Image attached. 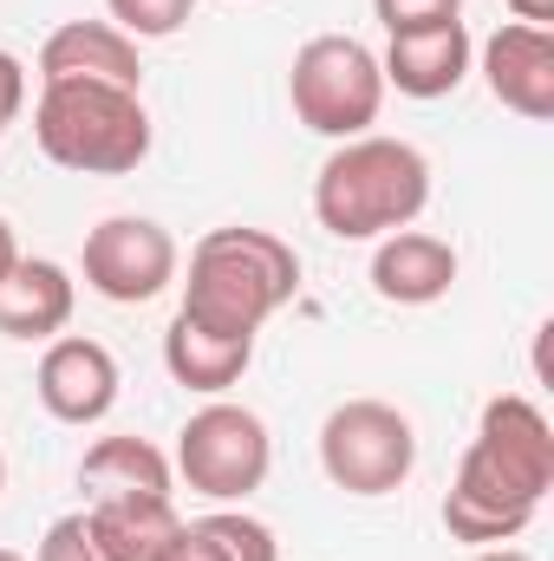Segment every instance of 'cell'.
I'll list each match as a JSON object with an SVG mask.
<instances>
[{
	"label": "cell",
	"mask_w": 554,
	"mask_h": 561,
	"mask_svg": "<svg viewBox=\"0 0 554 561\" xmlns=\"http://www.w3.org/2000/svg\"><path fill=\"white\" fill-rule=\"evenodd\" d=\"M476 66V39L463 20H443V26H417V33H392L385 53H379V72H385V92H405V99H450Z\"/></svg>",
	"instance_id": "11"
},
{
	"label": "cell",
	"mask_w": 554,
	"mask_h": 561,
	"mask_svg": "<svg viewBox=\"0 0 554 561\" xmlns=\"http://www.w3.org/2000/svg\"><path fill=\"white\" fill-rule=\"evenodd\" d=\"M483 85L503 112L529 118V125H549L554 118V33L549 26H522V20H503L489 39H483Z\"/></svg>",
	"instance_id": "10"
},
{
	"label": "cell",
	"mask_w": 554,
	"mask_h": 561,
	"mask_svg": "<svg viewBox=\"0 0 554 561\" xmlns=\"http://www.w3.org/2000/svg\"><path fill=\"white\" fill-rule=\"evenodd\" d=\"M554 490V424L535 399L496 392L476 419V437L443 490V529L470 549L516 542Z\"/></svg>",
	"instance_id": "1"
},
{
	"label": "cell",
	"mask_w": 554,
	"mask_h": 561,
	"mask_svg": "<svg viewBox=\"0 0 554 561\" xmlns=\"http://www.w3.org/2000/svg\"><path fill=\"white\" fill-rule=\"evenodd\" d=\"M118 359L105 340H85V333H59L46 340L39 353V373H33V392L39 405L59 424H99L112 405H118Z\"/></svg>",
	"instance_id": "9"
},
{
	"label": "cell",
	"mask_w": 554,
	"mask_h": 561,
	"mask_svg": "<svg viewBox=\"0 0 554 561\" xmlns=\"http://www.w3.org/2000/svg\"><path fill=\"white\" fill-rule=\"evenodd\" d=\"M0 490H7V457H0Z\"/></svg>",
	"instance_id": "27"
},
{
	"label": "cell",
	"mask_w": 554,
	"mask_h": 561,
	"mask_svg": "<svg viewBox=\"0 0 554 561\" xmlns=\"http://www.w3.org/2000/svg\"><path fill=\"white\" fill-rule=\"evenodd\" d=\"M66 79L143 92L138 39L118 33L112 20H66V26H53L46 46H39V85H66Z\"/></svg>",
	"instance_id": "12"
},
{
	"label": "cell",
	"mask_w": 554,
	"mask_h": 561,
	"mask_svg": "<svg viewBox=\"0 0 554 561\" xmlns=\"http://www.w3.org/2000/svg\"><path fill=\"white\" fill-rule=\"evenodd\" d=\"M457 249L430 229H392L372 249V294L392 307H430L457 287Z\"/></svg>",
	"instance_id": "13"
},
{
	"label": "cell",
	"mask_w": 554,
	"mask_h": 561,
	"mask_svg": "<svg viewBox=\"0 0 554 561\" xmlns=\"http://www.w3.org/2000/svg\"><path fill=\"white\" fill-rule=\"evenodd\" d=\"M300 294V255L280 242L275 229H209L189 249V280H183V320L203 333L255 340L280 307Z\"/></svg>",
	"instance_id": "2"
},
{
	"label": "cell",
	"mask_w": 554,
	"mask_h": 561,
	"mask_svg": "<svg viewBox=\"0 0 554 561\" xmlns=\"http://www.w3.org/2000/svg\"><path fill=\"white\" fill-rule=\"evenodd\" d=\"M85 516L105 561H163L183 536V516L170 496H118V503H92Z\"/></svg>",
	"instance_id": "17"
},
{
	"label": "cell",
	"mask_w": 554,
	"mask_h": 561,
	"mask_svg": "<svg viewBox=\"0 0 554 561\" xmlns=\"http://www.w3.org/2000/svg\"><path fill=\"white\" fill-rule=\"evenodd\" d=\"M20 105H26V66L0 46V118L13 125V118H20Z\"/></svg>",
	"instance_id": "22"
},
{
	"label": "cell",
	"mask_w": 554,
	"mask_h": 561,
	"mask_svg": "<svg viewBox=\"0 0 554 561\" xmlns=\"http://www.w3.org/2000/svg\"><path fill=\"white\" fill-rule=\"evenodd\" d=\"M522 26H554V0H503Z\"/></svg>",
	"instance_id": "23"
},
{
	"label": "cell",
	"mask_w": 554,
	"mask_h": 561,
	"mask_svg": "<svg viewBox=\"0 0 554 561\" xmlns=\"http://www.w3.org/2000/svg\"><path fill=\"white\" fill-rule=\"evenodd\" d=\"M33 144L46 150V163L79 170V176H131L150 157V112L143 92L125 85H39L33 105Z\"/></svg>",
	"instance_id": "4"
},
{
	"label": "cell",
	"mask_w": 554,
	"mask_h": 561,
	"mask_svg": "<svg viewBox=\"0 0 554 561\" xmlns=\"http://www.w3.org/2000/svg\"><path fill=\"white\" fill-rule=\"evenodd\" d=\"M430 203V157L405 138H346L313 176V222L333 242H379L412 229Z\"/></svg>",
	"instance_id": "3"
},
{
	"label": "cell",
	"mask_w": 554,
	"mask_h": 561,
	"mask_svg": "<svg viewBox=\"0 0 554 561\" xmlns=\"http://www.w3.org/2000/svg\"><path fill=\"white\" fill-rule=\"evenodd\" d=\"M33 561H105L99 536H92V516H85V510L59 516V523L39 536V556H33Z\"/></svg>",
	"instance_id": "20"
},
{
	"label": "cell",
	"mask_w": 554,
	"mask_h": 561,
	"mask_svg": "<svg viewBox=\"0 0 554 561\" xmlns=\"http://www.w3.org/2000/svg\"><path fill=\"white\" fill-rule=\"evenodd\" d=\"M72 307H79V287H72V275L59 268V262H46V255H20L13 268H7V280H0V333L7 340H59L66 327H72Z\"/></svg>",
	"instance_id": "14"
},
{
	"label": "cell",
	"mask_w": 554,
	"mask_h": 561,
	"mask_svg": "<svg viewBox=\"0 0 554 561\" xmlns=\"http://www.w3.org/2000/svg\"><path fill=\"white\" fill-rule=\"evenodd\" d=\"M20 262V242H13V222L0 216V280H7V268Z\"/></svg>",
	"instance_id": "24"
},
{
	"label": "cell",
	"mask_w": 554,
	"mask_h": 561,
	"mask_svg": "<svg viewBox=\"0 0 554 561\" xmlns=\"http://www.w3.org/2000/svg\"><path fill=\"white\" fill-rule=\"evenodd\" d=\"M385 39L392 33H417V26H443V20H463V0H372Z\"/></svg>",
	"instance_id": "21"
},
{
	"label": "cell",
	"mask_w": 554,
	"mask_h": 561,
	"mask_svg": "<svg viewBox=\"0 0 554 561\" xmlns=\"http://www.w3.org/2000/svg\"><path fill=\"white\" fill-rule=\"evenodd\" d=\"M79 490L92 503H118V496H170L176 490V463L150 444V437H99L79 457Z\"/></svg>",
	"instance_id": "16"
},
{
	"label": "cell",
	"mask_w": 554,
	"mask_h": 561,
	"mask_svg": "<svg viewBox=\"0 0 554 561\" xmlns=\"http://www.w3.org/2000/svg\"><path fill=\"white\" fill-rule=\"evenodd\" d=\"M105 13H112V26L131 33V39H170V33L189 26L196 0H105Z\"/></svg>",
	"instance_id": "19"
},
{
	"label": "cell",
	"mask_w": 554,
	"mask_h": 561,
	"mask_svg": "<svg viewBox=\"0 0 554 561\" xmlns=\"http://www.w3.org/2000/svg\"><path fill=\"white\" fill-rule=\"evenodd\" d=\"M163 561H280V542H275V529H268L262 516L222 503V510L183 523L176 549H170Z\"/></svg>",
	"instance_id": "18"
},
{
	"label": "cell",
	"mask_w": 554,
	"mask_h": 561,
	"mask_svg": "<svg viewBox=\"0 0 554 561\" xmlns=\"http://www.w3.org/2000/svg\"><path fill=\"white\" fill-rule=\"evenodd\" d=\"M320 470L346 496H392L417 470V431L385 399H346L320 424Z\"/></svg>",
	"instance_id": "6"
},
{
	"label": "cell",
	"mask_w": 554,
	"mask_h": 561,
	"mask_svg": "<svg viewBox=\"0 0 554 561\" xmlns=\"http://www.w3.org/2000/svg\"><path fill=\"white\" fill-rule=\"evenodd\" d=\"M287 105L313 138H366L385 112V72L379 53L353 33H313L287 66Z\"/></svg>",
	"instance_id": "5"
},
{
	"label": "cell",
	"mask_w": 554,
	"mask_h": 561,
	"mask_svg": "<svg viewBox=\"0 0 554 561\" xmlns=\"http://www.w3.org/2000/svg\"><path fill=\"white\" fill-rule=\"evenodd\" d=\"M0 561H26V556H13V549H0Z\"/></svg>",
	"instance_id": "26"
},
{
	"label": "cell",
	"mask_w": 554,
	"mask_h": 561,
	"mask_svg": "<svg viewBox=\"0 0 554 561\" xmlns=\"http://www.w3.org/2000/svg\"><path fill=\"white\" fill-rule=\"evenodd\" d=\"M0 138H7V118H0Z\"/></svg>",
	"instance_id": "28"
},
{
	"label": "cell",
	"mask_w": 554,
	"mask_h": 561,
	"mask_svg": "<svg viewBox=\"0 0 554 561\" xmlns=\"http://www.w3.org/2000/svg\"><path fill=\"white\" fill-rule=\"evenodd\" d=\"M268 463H275L268 424L235 399H209L176 431V477L209 503H249L268 483Z\"/></svg>",
	"instance_id": "7"
},
{
	"label": "cell",
	"mask_w": 554,
	"mask_h": 561,
	"mask_svg": "<svg viewBox=\"0 0 554 561\" xmlns=\"http://www.w3.org/2000/svg\"><path fill=\"white\" fill-rule=\"evenodd\" d=\"M470 561H535V556H522V549H509V542H503V549H476Z\"/></svg>",
	"instance_id": "25"
},
{
	"label": "cell",
	"mask_w": 554,
	"mask_h": 561,
	"mask_svg": "<svg viewBox=\"0 0 554 561\" xmlns=\"http://www.w3.org/2000/svg\"><path fill=\"white\" fill-rule=\"evenodd\" d=\"M176 280V242L150 216H105L85 236V287L112 307H143Z\"/></svg>",
	"instance_id": "8"
},
{
	"label": "cell",
	"mask_w": 554,
	"mask_h": 561,
	"mask_svg": "<svg viewBox=\"0 0 554 561\" xmlns=\"http://www.w3.org/2000/svg\"><path fill=\"white\" fill-rule=\"evenodd\" d=\"M163 366L183 392L196 399H229V386H242V373L255 366V340H229V333H203L196 320H170L163 327Z\"/></svg>",
	"instance_id": "15"
}]
</instances>
